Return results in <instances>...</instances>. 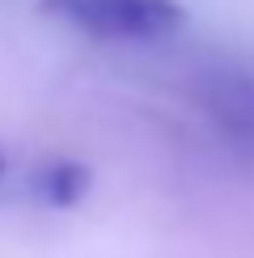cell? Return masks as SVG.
Returning <instances> with one entry per match:
<instances>
[{
    "instance_id": "obj_1",
    "label": "cell",
    "mask_w": 254,
    "mask_h": 258,
    "mask_svg": "<svg viewBox=\"0 0 254 258\" xmlns=\"http://www.w3.org/2000/svg\"><path fill=\"white\" fill-rule=\"evenodd\" d=\"M42 5L93 38L144 42L165 38L182 26L178 0H42Z\"/></svg>"
},
{
    "instance_id": "obj_4",
    "label": "cell",
    "mask_w": 254,
    "mask_h": 258,
    "mask_svg": "<svg viewBox=\"0 0 254 258\" xmlns=\"http://www.w3.org/2000/svg\"><path fill=\"white\" fill-rule=\"evenodd\" d=\"M5 169H9V161H5V153H0V178H5Z\"/></svg>"
},
{
    "instance_id": "obj_3",
    "label": "cell",
    "mask_w": 254,
    "mask_h": 258,
    "mask_svg": "<svg viewBox=\"0 0 254 258\" xmlns=\"http://www.w3.org/2000/svg\"><path fill=\"white\" fill-rule=\"evenodd\" d=\"M34 190L47 208H72L89 190V169L77 161H51L34 174Z\"/></svg>"
},
{
    "instance_id": "obj_2",
    "label": "cell",
    "mask_w": 254,
    "mask_h": 258,
    "mask_svg": "<svg viewBox=\"0 0 254 258\" xmlns=\"http://www.w3.org/2000/svg\"><path fill=\"white\" fill-rule=\"evenodd\" d=\"M208 114L220 123V132L254 148V72L250 68H220L204 81Z\"/></svg>"
}]
</instances>
